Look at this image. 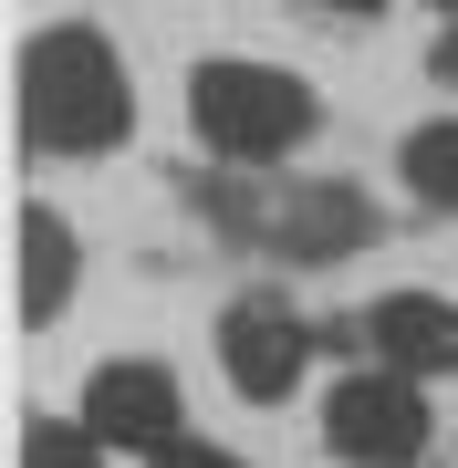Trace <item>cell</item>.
Wrapping results in <instances>:
<instances>
[{"mask_svg": "<svg viewBox=\"0 0 458 468\" xmlns=\"http://www.w3.org/2000/svg\"><path fill=\"white\" fill-rule=\"evenodd\" d=\"M146 468H240V458H229V448H208V437H167Z\"/></svg>", "mask_w": 458, "mask_h": 468, "instance_id": "obj_11", "label": "cell"}, {"mask_svg": "<svg viewBox=\"0 0 458 468\" xmlns=\"http://www.w3.org/2000/svg\"><path fill=\"white\" fill-rule=\"evenodd\" d=\"M427 11H448V21H458V0H427Z\"/></svg>", "mask_w": 458, "mask_h": 468, "instance_id": "obj_14", "label": "cell"}, {"mask_svg": "<svg viewBox=\"0 0 458 468\" xmlns=\"http://www.w3.org/2000/svg\"><path fill=\"white\" fill-rule=\"evenodd\" d=\"M21 146L42 156H115L136 135V84H125V52L84 32V21H52V32L21 42Z\"/></svg>", "mask_w": 458, "mask_h": 468, "instance_id": "obj_2", "label": "cell"}, {"mask_svg": "<svg viewBox=\"0 0 458 468\" xmlns=\"http://www.w3.org/2000/svg\"><path fill=\"white\" fill-rule=\"evenodd\" d=\"M313 11H323V21H375L386 0H313Z\"/></svg>", "mask_w": 458, "mask_h": 468, "instance_id": "obj_13", "label": "cell"}, {"mask_svg": "<svg viewBox=\"0 0 458 468\" xmlns=\"http://www.w3.org/2000/svg\"><path fill=\"white\" fill-rule=\"evenodd\" d=\"M396 177H407V198H417V208L458 218V115H427L407 146H396Z\"/></svg>", "mask_w": 458, "mask_h": 468, "instance_id": "obj_9", "label": "cell"}, {"mask_svg": "<svg viewBox=\"0 0 458 468\" xmlns=\"http://www.w3.org/2000/svg\"><path fill=\"white\" fill-rule=\"evenodd\" d=\"M198 208L208 229L240 239L261 261H292V271H334V261H365L386 239V208L344 177H198Z\"/></svg>", "mask_w": 458, "mask_h": 468, "instance_id": "obj_1", "label": "cell"}, {"mask_svg": "<svg viewBox=\"0 0 458 468\" xmlns=\"http://www.w3.org/2000/svg\"><path fill=\"white\" fill-rule=\"evenodd\" d=\"M365 365H396V375H458V302L438 292H386L365 302Z\"/></svg>", "mask_w": 458, "mask_h": 468, "instance_id": "obj_7", "label": "cell"}, {"mask_svg": "<svg viewBox=\"0 0 458 468\" xmlns=\"http://www.w3.org/2000/svg\"><path fill=\"white\" fill-rule=\"evenodd\" d=\"M427 73H438V84H458V21H448L438 42H427Z\"/></svg>", "mask_w": 458, "mask_h": 468, "instance_id": "obj_12", "label": "cell"}, {"mask_svg": "<svg viewBox=\"0 0 458 468\" xmlns=\"http://www.w3.org/2000/svg\"><path fill=\"white\" fill-rule=\"evenodd\" d=\"M187 125L219 167H282V156L313 146L323 125V94L303 84L292 63H261V52H208L187 73Z\"/></svg>", "mask_w": 458, "mask_h": 468, "instance_id": "obj_3", "label": "cell"}, {"mask_svg": "<svg viewBox=\"0 0 458 468\" xmlns=\"http://www.w3.org/2000/svg\"><path fill=\"white\" fill-rule=\"evenodd\" d=\"M84 427H94L115 458H156V448L187 427L177 375H167V365H146V354H115V365H94V375H84Z\"/></svg>", "mask_w": 458, "mask_h": 468, "instance_id": "obj_6", "label": "cell"}, {"mask_svg": "<svg viewBox=\"0 0 458 468\" xmlns=\"http://www.w3.org/2000/svg\"><path fill=\"white\" fill-rule=\"evenodd\" d=\"M313 354H323V323H303L282 292H240L219 313V375L240 406H282L313 375Z\"/></svg>", "mask_w": 458, "mask_h": 468, "instance_id": "obj_5", "label": "cell"}, {"mask_svg": "<svg viewBox=\"0 0 458 468\" xmlns=\"http://www.w3.org/2000/svg\"><path fill=\"white\" fill-rule=\"evenodd\" d=\"M73 302V218L21 208V323H52Z\"/></svg>", "mask_w": 458, "mask_h": 468, "instance_id": "obj_8", "label": "cell"}, {"mask_svg": "<svg viewBox=\"0 0 458 468\" xmlns=\"http://www.w3.org/2000/svg\"><path fill=\"white\" fill-rule=\"evenodd\" d=\"M115 448L84 427V417H32V437H21V468H104Z\"/></svg>", "mask_w": 458, "mask_h": 468, "instance_id": "obj_10", "label": "cell"}, {"mask_svg": "<svg viewBox=\"0 0 458 468\" xmlns=\"http://www.w3.org/2000/svg\"><path fill=\"white\" fill-rule=\"evenodd\" d=\"M323 448H334V468H417L427 458V385L396 365H355L323 396Z\"/></svg>", "mask_w": 458, "mask_h": 468, "instance_id": "obj_4", "label": "cell"}]
</instances>
